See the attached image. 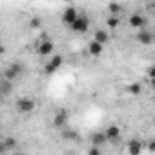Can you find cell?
Listing matches in <instances>:
<instances>
[{
    "label": "cell",
    "mask_w": 155,
    "mask_h": 155,
    "mask_svg": "<svg viewBox=\"0 0 155 155\" xmlns=\"http://www.w3.org/2000/svg\"><path fill=\"white\" fill-rule=\"evenodd\" d=\"M69 28H71V31H75V33H86V31L90 29V18H88L86 15H79V17H77V20H75Z\"/></svg>",
    "instance_id": "cell-1"
},
{
    "label": "cell",
    "mask_w": 155,
    "mask_h": 155,
    "mask_svg": "<svg viewBox=\"0 0 155 155\" xmlns=\"http://www.w3.org/2000/svg\"><path fill=\"white\" fill-rule=\"evenodd\" d=\"M24 73V68H22V64H11L9 68H6V71H4V81H8V82H11V81H15L17 77H20Z\"/></svg>",
    "instance_id": "cell-2"
},
{
    "label": "cell",
    "mask_w": 155,
    "mask_h": 155,
    "mask_svg": "<svg viewBox=\"0 0 155 155\" xmlns=\"http://www.w3.org/2000/svg\"><path fill=\"white\" fill-rule=\"evenodd\" d=\"M60 66H62V55H53V57L48 60V64H46V68H44V73H46V75H53Z\"/></svg>",
    "instance_id": "cell-3"
},
{
    "label": "cell",
    "mask_w": 155,
    "mask_h": 155,
    "mask_svg": "<svg viewBox=\"0 0 155 155\" xmlns=\"http://www.w3.org/2000/svg\"><path fill=\"white\" fill-rule=\"evenodd\" d=\"M17 110L20 113H31L35 110V101L33 99H28V97H22L17 101Z\"/></svg>",
    "instance_id": "cell-4"
},
{
    "label": "cell",
    "mask_w": 155,
    "mask_h": 155,
    "mask_svg": "<svg viewBox=\"0 0 155 155\" xmlns=\"http://www.w3.org/2000/svg\"><path fill=\"white\" fill-rule=\"evenodd\" d=\"M126 148H128V153L130 155H140L142 150H144V142L140 139H131Z\"/></svg>",
    "instance_id": "cell-5"
},
{
    "label": "cell",
    "mask_w": 155,
    "mask_h": 155,
    "mask_svg": "<svg viewBox=\"0 0 155 155\" xmlns=\"http://www.w3.org/2000/svg\"><path fill=\"white\" fill-rule=\"evenodd\" d=\"M130 26L135 28V29H144L146 28V17L140 15V13H133L130 17Z\"/></svg>",
    "instance_id": "cell-6"
},
{
    "label": "cell",
    "mask_w": 155,
    "mask_h": 155,
    "mask_svg": "<svg viewBox=\"0 0 155 155\" xmlns=\"http://www.w3.org/2000/svg\"><path fill=\"white\" fill-rule=\"evenodd\" d=\"M137 40L142 44V46H150L151 42H153V33L150 31V29H139L137 31Z\"/></svg>",
    "instance_id": "cell-7"
},
{
    "label": "cell",
    "mask_w": 155,
    "mask_h": 155,
    "mask_svg": "<svg viewBox=\"0 0 155 155\" xmlns=\"http://www.w3.org/2000/svg\"><path fill=\"white\" fill-rule=\"evenodd\" d=\"M37 53H38L40 57H49V55H53V42H51V40L38 42V46H37Z\"/></svg>",
    "instance_id": "cell-8"
},
{
    "label": "cell",
    "mask_w": 155,
    "mask_h": 155,
    "mask_svg": "<svg viewBox=\"0 0 155 155\" xmlns=\"http://www.w3.org/2000/svg\"><path fill=\"white\" fill-rule=\"evenodd\" d=\"M77 17H79V13H77L75 8H66L64 13H62V22H64L66 26H71V24L77 20Z\"/></svg>",
    "instance_id": "cell-9"
},
{
    "label": "cell",
    "mask_w": 155,
    "mask_h": 155,
    "mask_svg": "<svg viewBox=\"0 0 155 155\" xmlns=\"http://www.w3.org/2000/svg\"><path fill=\"white\" fill-rule=\"evenodd\" d=\"M104 135H106V140L113 142V140H117V139L120 137V128L115 126V124H111V126H108V128L104 130Z\"/></svg>",
    "instance_id": "cell-10"
},
{
    "label": "cell",
    "mask_w": 155,
    "mask_h": 155,
    "mask_svg": "<svg viewBox=\"0 0 155 155\" xmlns=\"http://www.w3.org/2000/svg\"><path fill=\"white\" fill-rule=\"evenodd\" d=\"M66 124H68V111L60 110V111L55 115V119H53V126H55V128H64Z\"/></svg>",
    "instance_id": "cell-11"
},
{
    "label": "cell",
    "mask_w": 155,
    "mask_h": 155,
    "mask_svg": "<svg viewBox=\"0 0 155 155\" xmlns=\"http://www.w3.org/2000/svg\"><path fill=\"white\" fill-rule=\"evenodd\" d=\"M106 142H108V140H106L104 131H95V133H91V146L101 148V146H104Z\"/></svg>",
    "instance_id": "cell-12"
},
{
    "label": "cell",
    "mask_w": 155,
    "mask_h": 155,
    "mask_svg": "<svg viewBox=\"0 0 155 155\" xmlns=\"http://www.w3.org/2000/svg\"><path fill=\"white\" fill-rule=\"evenodd\" d=\"M108 40H110V35H108V31H104V29H97V31H95V35H93V42H97V44L104 46Z\"/></svg>",
    "instance_id": "cell-13"
},
{
    "label": "cell",
    "mask_w": 155,
    "mask_h": 155,
    "mask_svg": "<svg viewBox=\"0 0 155 155\" xmlns=\"http://www.w3.org/2000/svg\"><path fill=\"white\" fill-rule=\"evenodd\" d=\"M102 48H104V46H101V44H97V42H93V40L88 44V51H90L91 57H99V55L102 53Z\"/></svg>",
    "instance_id": "cell-14"
},
{
    "label": "cell",
    "mask_w": 155,
    "mask_h": 155,
    "mask_svg": "<svg viewBox=\"0 0 155 155\" xmlns=\"http://www.w3.org/2000/svg\"><path fill=\"white\" fill-rule=\"evenodd\" d=\"M62 137H64L66 140H77V139H79V133H77L75 130H71V128H64Z\"/></svg>",
    "instance_id": "cell-15"
},
{
    "label": "cell",
    "mask_w": 155,
    "mask_h": 155,
    "mask_svg": "<svg viewBox=\"0 0 155 155\" xmlns=\"http://www.w3.org/2000/svg\"><path fill=\"white\" fill-rule=\"evenodd\" d=\"M2 142H4V146H6V151L15 150V148L18 146V142H17V139H15V137H8V139H4Z\"/></svg>",
    "instance_id": "cell-16"
},
{
    "label": "cell",
    "mask_w": 155,
    "mask_h": 155,
    "mask_svg": "<svg viewBox=\"0 0 155 155\" xmlns=\"http://www.w3.org/2000/svg\"><path fill=\"white\" fill-rule=\"evenodd\" d=\"M126 90H128L131 95H140V91H142V86H140L139 82H131V84H130Z\"/></svg>",
    "instance_id": "cell-17"
},
{
    "label": "cell",
    "mask_w": 155,
    "mask_h": 155,
    "mask_svg": "<svg viewBox=\"0 0 155 155\" xmlns=\"http://www.w3.org/2000/svg\"><path fill=\"white\" fill-rule=\"evenodd\" d=\"M8 93H11V82H8V81H2L0 82V95H8Z\"/></svg>",
    "instance_id": "cell-18"
},
{
    "label": "cell",
    "mask_w": 155,
    "mask_h": 155,
    "mask_svg": "<svg viewBox=\"0 0 155 155\" xmlns=\"http://www.w3.org/2000/svg\"><path fill=\"white\" fill-rule=\"evenodd\" d=\"M108 9H110L111 17H117V15L122 11V6H120V4H110V6H108Z\"/></svg>",
    "instance_id": "cell-19"
},
{
    "label": "cell",
    "mask_w": 155,
    "mask_h": 155,
    "mask_svg": "<svg viewBox=\"0 0 155 155\" xmlns=\"http://www.w3.org/2000/svg\"><path fill=\"white\" fill-rule=\"evenodd\" d=\"M106 24H108V28H110V29H115V28H119V17H108Z\"/></svg>",
    "instance_id": "cell-20"
},
{
    "label": "cell",
    "mask_w": 155,
    "mask_h": 155,
    "mask_svg": "<svg viewBox=\"0 0 155 155\" xmlns=\"http://www.w3.org/2000/svg\"><path fill=\"white\" fill-rule=\"evenodd\" d=\"M40 26H42L40 17H33V18H31V22H29V28H31V29H38Z\"/></svg>",
    "instance_id": "cell-21"
},
{
    "label": "cell",
    "mask_w": 155,
    "mask_h": 155,
    "mask_svg": "<svg viewBox=\"0 0 155 155\" xmlns=\"http://www.w3.org/2000/svg\"><path fill=\"white\" fill-rule=\"evenodd\" d=\"M88 155H101V148H97V146H91V148L88 150Z\"/></svg>",
    "instance_id": "cell-22"
},
{
    "label": "cell",
    "mask_w": 155,
    "mask_h": 155,
    "mask_svg": "<svg viewBox=\"0 0 155 155\" xmlns=\"http://www.w3.org/2000/svg\"><path fill=\"white\" fill-rule=\"evenodd\" d=\"M146 148H148L150 151H155V140H148V142H146Z\"/></svg>",
    "instance_id": "cell-23"
},
{
    "label": "cell",
    "mask_w": 155,
    "mask_h": 155,
    "mask_svg": "<svg viewBox=\"0 0 155 155\" xmlns=\"http://www.w3.org/2000/svg\"><path fill=\"white\" fill-rule=\"evenodd\" d=\"M146 73H148V77H150V79H153V75H155V68H153V66H150V68L146 69Z\"/></svg>",
    "instance_id": "cell-24"
},
{
    "label": "cell",
    "mask_w": 155,
    "mask_h": 155,
    "mask_svg": "<svg viewBox=\"0 0 155 155\" xmlns=\"http://www.w3.org/2000/svg\"><path fill=\"white\" fill-rule=\"evenodd\" d=\"M6 153V146H4V142H0V155H4Z\"/></svg>",
    "instance_id": "cell-25"
},
{
    "label": "cell",
    "mask_w": 155,
    "mask_h": 155,
    "mask_svg": "<svg viewBox=\"0 0 155 155\" xmlns=\"http://www.w3.org/2000/svg\"><path fill=\"white\" fill-rule=\"evenodd\" d=\"M2 53H4V46H2V44H0V55H2Z\"/></svg>",
    "instance_id": "cell-26"
},
{
    "label": "cell",
    "mask_w": 155,
    "mask_h": 155,
    "mask_svg": "<svg viewBox=\"0 0 155 155\" xmlns=\"http://www.w3.org/2000/svg\"><path fill=\"white\" fill-rule=\"evenodd\" d=\"M13 155H26V153H20V151H18V153H13Z\"/></svg>",
    "instance_id": "cell-27"
},
{
    "label": "cell",
    "mask_w": 155,
    "mask_h": 155,
    "mask_svg": "<svg viewBox=\"0 0 155 155\" xmlns=\"http://www.w3.org/2000/svg\"><path fill=\"white\" fill-rule=\"evenodd\" d=\"M0 99H2V95H0Z\"/></svg>",
    "instance_id": "cell-28"
}]
</instances>
